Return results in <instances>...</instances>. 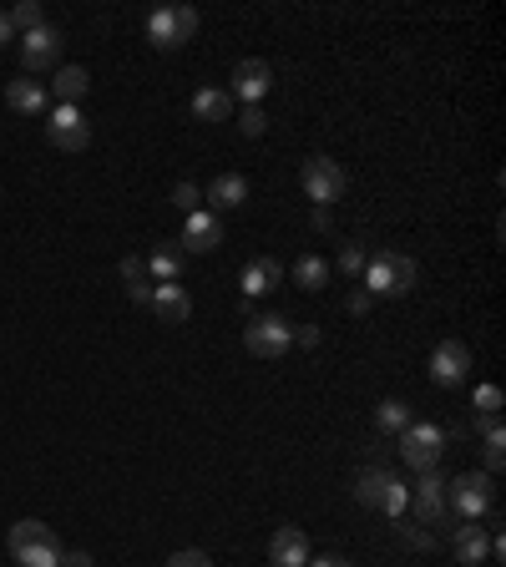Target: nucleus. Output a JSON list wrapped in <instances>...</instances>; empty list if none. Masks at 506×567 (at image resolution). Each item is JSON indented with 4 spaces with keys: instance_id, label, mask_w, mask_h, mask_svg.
I'll use <instances>...</instances> for the list:
<instances>
[{
    "instance_id": "nucleus-1",
    "label": "nucleus",
    "mask_w": 506,
    "mask_h": 567,
    "mask_svg": "<svg viewBox=\"0 0 506 567\" xmlns=\"http://www.w3.org/2000/svg\"><path fill=\"white\" fill-rule=\"evenodd\" d=\"M61 542H56V532L46 527V522H16L11 527V557L21 562V567H61Z\"/></svg>"
},
{
    "instance_id": "nucleus-2",
    "label": "nucleus",
    "mask_w": 506,
    "mask_h": 567,
    "mask_svg": "<svg viewBox=\"0 0 506 567\" xmlns=\"http://www.w3.org/2000/svg\"><path fill=\"white\" fill-rule=\"evenodd\" d=\"M466 522H476V517H491L496 512V481L486 476V471H466V476H456L451 481V497H446Z\"/></svg>"
},
{
    "instance_id": "nucleus-3",
    "label": "nucleus",
    "mask_w": 506,
    "mask_h": 567,
    "mask_svg": "<svg viewBox=\"0 0 506 567\" xmlns=\"http://www.w3.org/2000/svg\"><path fill=\"white\" fill-rule=\"evenodd\" d=\"M193 31H198V11L193 6H167V11H152L147 16V41L162 46V51L193 41Z\"/></svg>"
},
{
    "instance_id": "nucleus-4",
    "label": "nucleus",
    "mask_w": 506,
    "mask_h": 567,
    "mask_svg": "<svg viewBox=\"0 0 506 567\" xmlns=\"http://www.w3.org/2000/svg\"><path fill=\"white\" fill-rule=\"evenodd\" d=\"M289 335H294V324L284 314H259L243 330V345H248V355H259V360H279L289 350Z\"/></svg>"
},
{
    "instance_id": "nucleus-5",
    "label": "nucleus",
    "mask_w": 506,
    "mask_h": 567,
    "mask_svg": "<svg viewBox=\"0 0 506 567\" xmlns=\"http://www.w3.org/2000/svg\"><path fill=\"white\" fill-rule=\"evenodd\" d=\"M299 183H304V193L314 203H334V198H345V188H350L345 168L334 157H309L304 168H299Z\"/></svg>"
},
{
    "instance_id": "nucleus-6",
    "label": "nucleus",
    "mask_w": 506,
    "mask_h": 567,
    "mask_svg": "<svg viewBox=\"0 0 506 567\" xmlns=\"http://www.w3.org/2000/svg\"><path fill=\"white\" fill-rule=\"evenodd\" d=\"M441 446H446V436H441V426H431V421L405 426V436H400V456H405L415 471H436Z\"/></svg>"
},
{
    "instance_id": "nucleus-7",
    "label": "nucleus",
    "mask_w": 506,
    "mask_h": 567,
    "mask_svg": "<svg viewBox=\"0 0 506 567\" xmlns=\"http://www.w3.org/2000/svg\"><path fill=\"white\" fill-rule=\"evenodd\" d=\"M415 522L420 527H431V522H446V481H441V471H420V481H415Z\"/></svg>"
},
{
    "instance_id": "nucleus-8",
    "label": "nucleus",
    "mask_w": 506,
    "mask_h": 567,
    "mask_svg": "<svg viewBox=\"0 0 506 567\" xmlns=\"http://www.w3.org/2000/svg\"><path fill=\"white\" fill-rule=\"evenodd\" d=\"M46 137H51L61 152H81V147L92 142V122L81 117L76 107H56V112H51V122H46Z\"/></svg>"
},
{
    "instance_id": "nucleus-9",
    "label": "nucleus",
    "mask_w": 506,
    "mask_h": 567,
    "mask_svg": "<svg viewBox=\"0 0 506 567\" xmlns=\"http://www.w3.org/2000/svg\"><path fill=\"white\" fill-rule=\"evenodd\" d=\"M16 41H21V61H26V71H46V66H56V56H61V31H56V26L21 31Z\"/></svg>"
},
{
    "instance_id": "nucleus-10",
    "label": "nucleus",
    "mask_w": 506,
    "mask_h": 567,
    "mask_svg": "<svg viewBox=\"0 0 506 567\" xmlns=\"http://www.w3.org/2000/svg\"><path fill=\"white\" fill-rule=\"evenodd\" d=\"M466 375H471V350L461 340H441L431 350V380L436 385H461Z\"/></svg>"
},
{
    "instance_id": "nucleus-11",
    "label": "nucleus",
    "mask_w": 506,
    "mask_h": 567,
    "mask_svg": "<svg viewBox=\"0 0 506 567\" xmlns=\"http://www.w3.org/2000/svg\"><path fill=\"white\" fill-rule=\"evenodd\" d=\"M269 87H274V66L253 56V61H238V66H233V92H228V97H243L248 107H259V97H264Z\"/></svg>"
},
{
    "instance_id": "nucleus-12",
    "label": "nucleus",
    "mask_w": 506,
    "mask_h": 567,
    "mask_svg": "<svg viewBox=\"0 0 506 567\" xmlns=\"http://www.w3.org/2000/svg\"><path fill=\"white\" fill-rule=\"evenodd\" d=\"M218 243H223V218L208 213V208L188 213V223H183V249H193V254H213Z\"/></svg>"
},
{
    "instance_id": "nucleus-13",
    "label": "nucleus",
    "mask_w": 506,
    "mask_h": 567,
    "mask_svg": "<svg viewBox=\"0 0 506 567\" xmlns=\"http://www.w3.org/2000/svg\"><path fill=\"white\" fill-rule=\"evenodd\" d=\"M269 557H274V567H309V537L299 527H279L269 537Z\"/></svg>"
},
{
    "instance_id": "nucleus-14",
    "label": "nucleus",
    "mask_w": 506,
    "mask_h": 567,
    "mask_svg": "<svg viewBox=\"0 0 506 567\" xmlns=\"http://www.w3.org/2000/svg\"><path fill=\"white\" fill-rule=\"evenodd\" d=\"M451 552H456V562H466V567L486 562V557H491V537H486V527H476V522L456 527V532H451Z\"/></svg>"
},
{
    "instance_id": "nucleus-15",
    "label": "nucleus",
    "mask_w": 506,
    "mask_h": 567,
    "mask_svg": "<svg viewBox=\"0 0 506 567\" xmlns=\"http://www.w3.org/2000/svg\"><path fill=\"white\" fill-rule=\"evenodd\" d=\"M152 309H157L167 324H183V319L193 314V299H188L183 284H157V289H152Z\"/></svg>"
},
{
    "instance_id": "nucleus-16",
    "label": "nucleus",
    "mask_w": 506,
    "mask_h": 567,
    "mask_svg": "<svg viewBox=\"0 0 506 567\" xmlns=\"http://www.w3.org/2000/svg\"><path fill=\"white\" fill-rule=\"evenodd\" d=\"M6 102H11V112L36 117V112H46V87H41V81H31V76H21V81H11V87H6Z\"/></svg>"
},
{
    "instance_id": "nucleus-17",
    "label": "nucleus",
    "mask_w": 506,
    "mask_h": 567,
    "mask_svg": "<svg viewBox=\"0 0 506 567\" xmlns=\"http://www.w3.org/2000/svg\"><path fill=\"white\" fill-rule=\"evenodd\" d=\"M142 264H147V279L178 284V274H183V249H178V243H162V249H152Z\"/></svg>"
},
{
    "instance_id": "nucleus-18",
    "label": "nucleus",
    "mask_w": 506,
    "mask_h": 567,
    "mask_svg": "<svg viewBox=\"0 0 506 567\" xmlns=\"http://www.w3.org/2000/svg\"><path fill=\"white\" fill-rule=\"evenodd\" d=\"M193 117H198V122H228V117H233V97L218 92V87H203V92L193 97Z\"/></svg>"
},
{
    "instance_id": "nucleus-19",
    "label": "nucleus",
    "mask_w": 506,
    "mask_h": 567,
    "mask_svg": "<svg viewBox=\"0 0 506 567\" xmlns=\"http://www.w3.org/2000/svg\"><path fill=\"white\" fill-rule=\"evenodd\" d=\"M87 87H92L87 66H61V71H56V97H61V107H76L81 97H87Z\"/></svg>"
},
{
    "instance_id": "nucleus-20",
    "label": "nucleus",
    "mask_w": 506,
    "mask_h": 567,
    "mask_svg": "<svg viewBox=\"0 0 506 567\" xmlns=\"http://www.w3.org/2000/svg\"><path fill=\"white\" fill-rule=\"evenodd\" d=\"M390 481H395L390 471L370 466V471H360V476H355V497H360L365 507H380V502H385V492H390Z\"/></svg>"
},
{
    "instance_id": "nucleus-21",
    "label": "nucleus",
    "mask_w": 506,
    "mask_h": 567,
    "mask_svg": "<svg viewBox=\"0 0 506 567\" xmlns=\"http://www.w3.org/2000/svg\"><path fill=\"white\" fill-rule=\"evenodd\" d=\"M279 284V264L274 259H253L248 269H243V294H264V289H274Z\"/></svg>"
},
{
    "instance_id": "nucleus-22",
    "label": "nucleus",
    "mask_w": 506,
    "mask_h": 567,
    "mask_svg": "<svg viewBox=\"0 0 506 567\" xmlns=\"http://www.w3.org/2000/svg\"><path fill=\"white\" fill-rule=\"evenodd\" d=\"M208 198H213L218 208H238V203L248 198V183H243L238 173H223V178H218V183L208 188Z\"/></svg>"
},
{
    "instance_id": "nucleus-23",
    "label": "nucleus",
    "mask_w": 506,
    "mask_h": 567,
    "mask_svg": "<svg viewBox=\"0 0 506 567\" xmlns=\"http://www.w3.org/2000/svg\"><path fill=\"white\" fill-rule=\"evenodd\" d=\"M324 279H329V264H324V259L304 254V259L294 264V284H304V289H324Z\"/></svg>"
},
{
    "instance_id": "nucleus-24",
    "label": "nucleus",
    "mask_w": 506,
    "mask_h": 567,
    "mask_svg": "<svg viewBox=\"0 0 506 567\" xmlns=\"http://www.w3.org/2000/svg\"><path fill=\"white\" fill-rule=\"evenodd\" d=\"M415 289V259L390 254V294H410Z\"/></svg>"
},
{
    "instance_id": "nucleus-25",
    "label": "nucleus",
    "mask_w": 506,
    "mask_h": 567,
    "mask_svg": "<svg viewBox=\"0 0 506 567\" xmlns=\"http://www.w3.org/2000/svg\"><path fill=\"white\" fill-rule=\"evenodd\" d=\"M365 294H390V254H375L365 264Z\"/></svg>"
},
{
    "instance_id": "nucleus-26",
    "label": "nucleus",
    "mask_w": 506,
    "mask_h": 567,
    "mask_svg": "<svg viewBox=\"0 0 506 567\" xmlns=\"http://www.w3.org/2000/svg\"><path fill=\"white\" fill-rule=\"evenodd\" d=\"M375 421H380L385 431H405V426H410V411H405V400H380Z\"/></svg>"
},
{
    "instance_id": "nucleus-27",
    "label": "nucleus",
    "mask_w": 506,
    "mask_h": 567,
    "mask_svg": "<svg viewBox=\"0 0 506 567\" xmlns=\"http://www.w3.org/2000/svg\"><path fill=\"white\" fill-rule=\"evenodd\" d=\"M11 26H16V31H36V26H46V16H41L36 0H21V6L11 11Z\"/></svg>"
},
{
    "instance_id": "nucleus-28",
    "label": "nucleus",
    "mask_w": 506,
    "mask_h": 567,
    "mask_svg": "<svg viewBox=\"0 0 506 567\" xmlns=\"http://www.w3.org/2000/svg\"><path fill=\"white\" fill-rule=\"evenodd\" d=\"M380 507H385V512H390L395 522L405 517V507H410V492H405V481H390V492H385V502H380Z\"/></svg>"
},
{
    "instance_id": "nucleus-29",
    "label": "nucleus",
    "mask_w": 506,
    "mask_h": 567,
    "mask_svg": "<svg viewBox=\"0 0 506 567\" xmlns=\"http://www.w3.org/2000/svg\"><path fill=\"white\" fill-rule=\"evenodd\" d=\"M198 203H203L198 183H178V188H173V208H183V213H198Z\"/></svg>"
},
{
    "instance_id": "nucleus-30",
    "label": "nucleus",
    "mask_w": 506,
    "mask_h": 567,
    "mask_svg": "<svg viewBox=\"0 0 506 567\" xmlns=\"http://www.w3.org/2000/svg\"><path fill=\"white\" fill-rule=\"evenodd\" d=\"M340 269L345 274H365V249H360V243H345V249H340Z\"/></svg>"
},
{
    "instance_id": "nucleus-31",
    "label": "nucleus",
    "mask_w": 506,
    "mask_h": 567,
    "mask_svg": "<svg viewBox=\"0 0 506 567\" xmlns=\"http://www.w3.org/2000/svg\"><path fill=\"white\" fill-rule=\"evenodd\" d=\"M238 127H243L248 137H259V132L269 127V117H264V107H243V117H238Z\"/></svg>"
},
{
    "instance_id": "nucleus-32",
    "label": "nucleus",
    "mask_w": 506,
    "mask_h": 567,
    "mask_svg": "<svg viewBox=\"0 0 506 567\" xmlns=\"http://www.w3.org/2000/svg\"><path fill=\"white\" fill-rule=\"evenodd\" d=\"M476 411H481V416H496V411H501V390H496V385H481V390H476Z\"/></svg>"
},
{
    "instance_id": "nucleus-33",
    "label": "nucleus",
    "mask_w": 506,
    "mask_h": 567,
    "mask_svg": "<svg viewBox=\"0 0 506 567\" xmlns=\"http://www.w3.org/2000/svg\"><path fill=\"white\" fill-rule=\"evenodd\" d=\"M400 537H405V547H431V542H436L420 522H400Z\"/></svg>"
},
{
    "instance_id": "nucleus-34",
    "label": "nucleus",
    "mask_w": 506,
    "mask_h": 567,
    "mask_svg": "<svg viewBox=\"0 0 506 567\" xmlns=\"http://www.w3.org/2000/svg\"><path fill=\"white\" fill-rule=\"evenodd\" d=\"M167 567H213V557L193 547V552H173V557H167Z\"/></svg>"
},
{
    "instance_id": "nucleus-35",
    "label": "nucleus",
    "mask_w": 506,
    "mask_h": 567,
    "mask_svg": "<svg viewBox=\"0 0 506 567\" xmlns=\"http://www.w3.org/2000/svg\"><path fill=\"white\" fill-rule=\"evenodd\" d=\"M122 279H127V289H132V284H147V264H142L137 254H127V259H122Z\"/></svg>"
},
{
    "instance_id": "nucleus-36",
    "label": "nucleus",
    "mask_w": 506,
    "mask_h": 567,
    "mask_svg": "<svg viewBox=\"0 0 506 567\" xmlns=\"http://www.w3.org/2000/svg\"><path fill=\"white\" fill-rule=\"evenodd\" d=\"M289 345H309V350H314V345H319V330H314V324H299V330L289 335Z\"/></svg>"
},
{
    "instance_id": "nucleus-37",
    "label": "nucleus",
    "mask_w": 506,
    "mask_h": 567,
    "mask_svg": "<svg viewBox=\"0 0 506 567\" xmlns=\"http://www.w3.org/2000/svg\"><path fill=\"white\" fill-rule=\"evenodd\" d=\"M370 304H375V294H365V289L350 294V314H370Z\"/></svg>"
},
{
    "instance_id": "nucleus-38",
    "label": "nucleus",
    "mask_w": 506,
    "mask_h": 567,
    "mask_svg": "<svg viewBox=\"0 0 506 567\" xmlns=\"http://www.w3.org/2000/svg\"><path fill=\"white\" fill-rule=\"evenodd\" d=\"M61 567H92V552H61Z\"/></svg>"
},
{
    "instance_id": "nucleus-39",
    "label": "nucleus",
    "mask_w": 506,
    "mask_h": 567,
    "mask_svg": "<svg viewBox=\"0 0 506 567\" xmlns=\"http://www.w3.org/2000/svg\"><path fill=\"white\" fill-rule=\"evenodd\" d=\"M16 41V26H11V16H0V46H11Z\"/></svg>"
},
{
    "instance_id": "nucleus-40",
    "label": "nucleus",
    "mask_w": 506,
    "mask_h": 567,
    "mask_svg": "<svg viewBox=\"0 0 506 567\" xmlns=\"http://www.w3.org/2000/svg\"><path fill=\"white\" fill-rule=\"evenodd\" d=\"M314 567H355V562H345V557H314Z\"/></svg>"
}]
</instances>
